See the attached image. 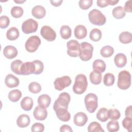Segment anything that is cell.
Here are the masks:
<instances>
[{
  "mask_svg": "<svg viewBox=\"0 0 132 132\" xmlns=\"http://www.w3.org/2000/svg\"><path fill=\"white\" fill-rule=\"evenodd\" d=\"M88 81L86 76L82 74H79L75 77L73 91L75 94H81L86 91Z\"/></svg>",
  "mask_w": 132,
  "mask_h": 132,
  "instance_id": "6da1fadb",
  "label": "cell"
},
{
  "mask_svg": "<svg viewBox=\"0 0 132 132\" xmlns=\"http://www.w3.org/2000/svg\"><path fill=\"white\" fill-rule=\"evenodd\" d=\"M88 18L90 22L93 25L102 26L105 24L106 18L101 11L94 9L91 10L88 14Z\"/></svg>",
  "mask_w": 132,
  "mask_h": 132,
  "instance_id": "7a4b0ae2",
  "label": "cell"
},
{
  "mask_svg": "<svg viewBox=\"0 0 132 132\" xmlns=\"http://www.w3.org/2000/svg\"><path fill=\"white\" fill-rule=\"evenodd\" d=\"M131 85V75L130 73L126 70L119 72L117 86L119 88L122 90H126Z\"/></svg>",
  "mask_w": 132,
  "mask_h": 132,
  "instance_id": "3957f363",
  "label": "cell"
},
{
  "mask_svg": "<svg viewBox=\"0 0 132 132\" xmlns=\"http://www.w3.org/2000/svg\"><path fill=\"white\" fill-rule=\"evenodd\" d=\"M93 47L90 43L86 42H81L80 44V53L79 57L80 59L87 61L91 59L93 55Z\"/></svg>",
  "mask_w": 132,
  "mask_h": 132,
  "instance_id": "277c9868",
  "label": "cell"
},
{
  "mask_svg": "<svg viewBox=\"0 0 132 132\" xmlns=\"http://www.w3.org/2000/svg\"><path fill=\"white\" fill-rule=\"evenodd\" d=\"M84 102L87 111L93 113L98 106V97L94 93H90L85 96Z\"/></svg>",
  "mask_w": 132,
  "mask_h": 132,
  "instance_id": "5b68a950",
  "label": "cell"
},
{
  "mask_svg": "<svg viewBox=\"0 0 132 132\" xmlns=\"http://www.w3.org/2000/svg\"><path fill=\"white\" fill-rule=\"evenodd\" d=\"M71 97L68 93L62 92L60 93L58 98L55 101L53 105L54 110L59 108L68 109Z\"/></svg>",
  "mask_w": 132,
  "mask_h": 132,
  "instance_id": "8992f818",
  "label": "cell"
},
{
  "mask_svg": "<svg viewBox=\"0 0 132 132\" xmlns=\"http://www.w3.org/2000/svg\"><path fill=\"white\" fill-rule=\"evenodd\" d=\"M40 44L41 40L38 36H30L25 42V49L28 52L34 53L37 50Z\"/></svg>",
  "mask_w": 132,
  "mask_h": 132,
  "instance_id": "52a82bcc",
  "label": "cell"
},
{
  "mask_svg": "<svg viewBox=\"0 0 132 132\" xmlns=\"http://www.w3.org/2000/svg\"><path fill=\"white\" fill-rule=\"evenodd\" d=\"M38 28V22L32 19H29L24 21L22 25V30L26 34L35 32Z\"/></svg>",
  "mask_w": 132,
  "mask_h": 132,
  "instance_id": "ba28073f",
  "label": "cell"
},
{
  "mask_svg": "<svg viewBox=\"0 0 132 132\" xmlns=\"http://www.w3.org/2000/svg\"><path fill=\"white\" fill-rule=\"evenodd\" d=\"M67 54L72 57L79 56L80 53V44L76 40H71L67 43Z\"/></svg>",
  "mask_w": 132,
  "mask_h": 132,
  "instance_id": "9c48e42d",
  "label": "cell"
},
{
  "mask_svg": "<svg viewBox=\"0 0 132 132\" xmlns=\"http://www.w3.org/2000/svg\"><path fill=\"white\" fill-rule=\"evenodd\" d=\"M72 82V80L69 76H63L57 78L54 82V87L58 91H61L65 88L69 87Z\"/></svg>",
  "mask_w": 132,
  "mask_h": 132,
  "instance_id": "30bf717a",
  "label": "cell"
},
{
  "mask_svg": "<svg viewBox=\"0 0 132 132\" xmlns=\"http://www.w3.org/2000/svg\"><path fill=\"white\" fill-rule=\"evenodd\" d=\"M40 34L42 37L48 41L52 42L55 40L56 33L55 31L49 26H43L40 30Z\"/></svg>",
  "mask_w": 132,
  "mask_h": 132,
  "instance_id": "8fae6325",
  "label": "cell"
},
{
  "mask_svg": "<svg viewBox=\"0 0 132 132\" xmlns=\"http://www.w3.org/2000/svg\"><path fill=\"white\" fill-rule=\"evenodd\" d=\"M34 117L37 120L43 121L47 117V111L45 108L40 106H36L33 112Z\"/></svg>",
  "mask_w": 132,
  "mask_h": 132,
  "instance_id": "7c38bea8",
  "label": "cell"
},
{
  "mask_svg": "<svg viewBox=\"0 0 132 132\" xmlns=\"http://www.w3.org/2000/svg\"><path fill=\"white\" fill-rule=\"evenodd\" d=\"M88 119V117L85 113L82 112H79L75 114L73 122L75 125L76 126H83L87 122Z\"/></svg>",
  "mask_w": 132,
  "mask_h": 132,
  "instance_id": "4fadbf2b",
  "label": "cell"
},
{
  "mask_svg": "<svg viewBox=\"0 0 132 132\" xmlns=\"http://www.w3.org/2000/svg\"><path fill=\"white\" fill-rule=\"evenodd\" d=\"M35 71V67L33 61H29L23 63L21 70V75H28L31 74H34Z\"/></svg>",
  "mask_w": 132,
  "mask_h": 132,
  "instance_id": "5bb4252c",
  "label": "cell"
},
{
  "mask_svg": "<svg viewBox=\"0 0 132 132\" xmlns=\"http://www.w3.org/2000/svg\"><path fill=\"white\" fill-rule=\"evenodd\" d=\"M54 111L56 112L57 118L62 121L68 122L71 119V115L68 111V109L59 108L55 109Z\"/></svg>",
  "mask_w": 132,
  "mask_h": 132,
  "instance_id": "9a60e30c",
  "label": "cell"
},
{
  "mask_svg": "<svg viewBox=\"0 0 132 132\" xmlns=\"http://www.w3.org/2000/svg\"><path fill=\"white\" fill-rule=\"evenodd\" d=\"M5 84L8 88H12L19 86L20 80L18 77H15L13 74H9L5 77Z\"/></svg>",
  "mask_w": 132,
  "mask_h": 132,
  "instance_id": "2e32d148",
  "label": "cell"
},
{
  "mask_svg": "<svg viewBox=\"0 0 132 132\" xmlns=\"http://www.w3.org/2000/svg\"><path fill=\"white\" fill-rule=\"evenodd\" d=\"M18 50L13 46L7 45L3 50V54L4 56L9 59L15 58L18 55Z\"/></svg>",
  "mask_w": 132,
  "mask_h": 132,
  "instance_id": "e0dca14e",
  "label": "cell"
},
{
  "mask_svg": "<svg viewBox=\"0 0 132 132\" xmlns=\"http://www.w3.org/2000/svg\"><path fill=\"white\" fill-rule=\"evenodd\" d=\"M31 14L35 18L41 19L43 18L46 14V10L44 7L41 5H37L31 10Z\"/></svg>",
  "mask_w": 132,
  "mask_h": 132,
  "instance_id": "ac0fdd59",
  "label": "cell"
},
{
  "mask_svg": "<svg viewBox=\"0 0 132 132\" xmlns=\"http://www.w3.org/2000/svg\"><path fill=\"white\" fill-rule=\"evenodd\" d=\"M74 36L78 39L85 38L87 35V30L86 27L82 25L76 26L74 30Z\"/></svg>",
  "mask_w": 132,
  "mask_h": 132,
  "instance_id": "d6986e66",
  "label": "cell"
},
{
  "mask_svg": "<svg viewBox=\"0 0 132 132\" xmlns=\"http://www.w3.org/2000/svg\"><path fill=\"white\" fill-rule=\"evenodd\" d=\"M114 62L118 68H123L127 63L126 56L123 53H118L114 56Z\"/></svg>",
  "mask_w": 132,
  "mask_h": 132,
  "instance_id": "ffe728a7",
  "label": "cell"
},
{
  "mask_svg": "<svg viewBox=\"0 0 132 132\" xmlns=\"http://www.w3.org/2000/svg\"><path fill=\"white\" fill-rule=\"evenodd\" d=\"M30 122L29 117L26 114H22L18 117L16 120L17 125L21 128L27 127Z\"/></svg>",
  "mask_w": 132,
  "mask_h": 132,
  "instance_id": "44dd1931",
  "label": "cell"
},
{
  "mask_svg": "<svg viewBox=\"0 0 132 132\" xmlns=\"http://www.w3.org/2000/svg\"><path fill=\"white\" fill-rule=\"evenodd\" d=\"M92 68L93 71L102 73L105 71L106 65L105 62L103 60L96 59L93 62Z\"/></svg>",
  "mask_w": 132,
  "mask_h": 132,
  "instance_id": "7402d4cb",
  "label": "cell"
},
{
  "mask_svg": "<svg viewBox=\"0 0 132 132\" xmlns=\"http://www.w3.org/2000/svg\"><path fill=\"white\" fill-rule=\"evenodd\" d=\"M37 102L39 106L47 108L51 104V98L48 95L43 94L39 96Z\"/></svg>",
  "mask_w": 132,
  "mask_h": 132,
  "instance_id": "603a6c76",
  "label": "cell"
},
{
  "mask_svg": "<svg viewBox=\"0 0 132 132\" xmlns=\"http://www.w3.org/2000/svg\"><path fill=\"white\" fill-rule=\"evenodd\" d=\"M21 107L25 111L30 110L34 105V102L31 97L29 96L24 97L21 102Z\"/></svg>",
  "mask_w": 132,
  "mask_h": 132,
  "instance_id": "cb8c5ba5",
  "label": "cell"
},
{
  "mask_svg": "<svg viewBox=\"0 0 132 132\" xmlns=\"http://www.w3.org/2000/svg\"><path fill=\"white\" fill-rule=\"evenodd\" d=\"M19 31L15 27L10 28L6 32L7 38L10 41L15 40L19 37Z\"/></svg>",
  "mask_w": 132,
  "mask_h": 132,
  "instance_id": "d4e9b609",
  "label": "cell"
},
{
  "mask_svg": "<svg viewBox=\"0 0 132 132\" xmlns=\"http://www.w3.org/2000/svg\"><path fill=\"white\" fill-rule=\"evenodd\" d=\"M112 14L114 18L117 19H121L125 16L126 12L122 6H119L113 9Z\"/></svg>",
  "mask_w": 132,
  "mask_h": 132,
  "instance_id": "484cf974",
  "label": "cell"
},
{
  "mask_svg": "<svg viewBox=\"0 0 132 132\" xmlns=\"http://www.w3.org/2000/svg\"><path fill=\"white\" fill-rule=\"evenodd\" d=\"M89 78L91 82L94 85H98L102 81V75L101 73L93 71H92L89 75Z\"/></svg>",
  "mask_w": 132,
  "mask_h": 132,
  "instance_id": "4316f807",
  "label": "cell"
},
{
  "mask_svg": "<svg viewBox=\"0 0 132 132\" xmlns=\"http://www.w3.org/2000/svg\"><path fill=\"white\" fill-rule=\"evenodd\" d=\"M22 96V92L18 89H14L8 93V98L12 102H16L20 100Z\"/></svg>",
  "mask_w": 132,
  "mask_h": 132,
  "instance_id": "83f0119b",
  "label": "cell"
},
{
  "mask_svg": "<svg viewBox=\"0 0 132 132\" xmlns=\"http://www.w3.org/2000/svg\"><path fill=\"white\" fill-rule=\"evenodd\" d=\"M23 63L22 61L19 59H16L12 61L10 65L12 71L17 75H21V70Z\"/></svg>",
  "mask_w": 132,
  "mask_h": 132,
  "instance_id": "f1b7e54d",
  "label": "cell"
},
{
  "mask_svg": "<svg viewBox=\"0 0 132 132\" xmlns=\"http://www.w3.org/2000/svg\"><path fill=\"white\" fill-rule=\"evenodd\" d=\"M119 41L123 44H128L132 41L131 34L128 31L122 32L119 36Z\"/></svg>",
  "mask_w": 132,
  "mask_h": 132,
  "instance_id": "f546056e",
  "label": "cell"
},
{
  "mask_svg": "<svg viewBox=\"0 0 132 132\" xmlns=\"http://www.w3.org/2000/svg\"><path fill=\"white\" fill-rule=\"evenodd\" d=\"M96 118L102 122H105L108 120V110L106 108H100L96 113Z\"/></svg>",
  "mask_w": 132,
  "mask_h": 132,
  "instance_id": "4dcf8cb0",
  "label": "cell"
},
{
  "mask_svg": "<svg viewBox=\"0 0 132 132\" xmlns=\"http://www.w3.org/2000/svg\"><path fill=\"white\" fill-rule=\"evenodd\" d=\"M60 34L62 39L67 40L71 37L72 34V30L71 28L69 26L63 25L60 28Z\"/></svg>",
  "mask_w": 132,
  "mask_h": 132,
  "instance_id": "1f68e13d",
  "label": "cell"
},
{
  "mask_svg": "<svg viewBox=\"0 0 132 132\" xmlns=\"http://www.w3.org/2000/svg\"><path fill=\"white\" fill-rule=\"evenodd\" d=\"M114 53L113 48L110 45H105L103 46L100 51L101 56L104 58H108L111 56Z\"/></svg>",
  "mask_w": 132,
  "mask_h": 132,
  "instance_id": "d6a6232c",
  "label": "cell"
},
{
  "mask_svg": "<svg viewBox=\"0 0 132 132\" xmlns=\"http://www.w3.org/2000/svg\"><path fill=\"white\" fill-rule=\"evenodd\" d=\"M102 31L98 28H93L90 32V39L94 42L100 41L102 38Z\"/></svg>",
  "mask_w": 132,
  "mask_h": 132,
  "instance_id": "836d02e7",
  "label": "cell"
},
{
  "mask_svg": "<svg viewBox=\"0 0 132 132\" xmlns=\"http://www.w3.org/2000/svg\"><path fill=\"white\" fill-rule=\"evenodd\" d=\"M88 131L89 132H104L100 124L96 121L90 123L88 126Z\"/></svg>",
  "mask_w": 132,
  "mask_h": 132,
  "instance_id": "e575fe53",
  "label": "cell"
},
{
  "mask_svg": "<svg viewBox=\"0 0 132 132\" xmlns=\"http://www.w3.org/2000/svg\"><path fill=\"white\" fill-rule=\"evenodd\" d=\"M115 77L113 74L107 73L105 74L103 77L104 84L106 86H111L114 84Z\"/></svg>",
  "mask_w": 132,
  "mask_h": 132,
  "instance_id": "d590c367",
  "label": "cell"
},
{
  "mask_svg": "<svg viewBox=\"0 0 132 132\" xmlns=\"http://www.w3.org/2000/svg\"><path fill=\"white\" fill-rule=\"evenodd\" d=\"M11 15L14 18H21L24 13V10L23 8L19 6H14L13 7L10 11Z\"/></svg>",
  "mask_w": 132,
  "mask_h": 132,
  "instance_id": "8d00e7d4",
  "label": "cell"
},
{
  "mask_svg": "<svg viewBox=\"0 0 132 132\" xmlns=\"http://www.w3.org/2000/svg\"><path fill=\"white\" fill-rule=\"evenodd\" d=\"M41 89L42 88L40 84L36 81L30 82L28 86L29 91L34 94L39 93L41 91Z\"/></svg>",
  "mask_w": 132,
  "mask_h": 132,
  "instance_id": "74e56055",
  "label": "cell"
},
{
  "mask_svg": "<svg viewBox=\"0 0 132 132\" xmlns=\"http://www.w3.org/2000/svg\"><path fill=\"white\" fill-rule=\"evenodd\" d=\"M106 127L109 132L118 131L119 130V122L117 120L110 121L107 124Z\"/></svg>",
  "mask_w": 132,
  "mask_h": 132,
  "instance_id": "f35d334b",
  "label": "cell"
},
{
  "mask_svg": "<svg viewBox=\"0 0 132 132\" xmlns=\"http://www.w3.org/2000/svg\"><path fill=\"white\" fill-rule=\"evenodd\" d=\"M108 116L112 120H117L120 119L121 113L117 109H110L108 110Z\"/></svg>",
  "mask_w": 132,
  "mask_h": 132,
  "instance_id": "ab89813d",
  "label": "cell"
},
{
  "mask_svg": "<svg viewBox=\"0 0 132 132\" xmlns=\"http://www.w3.org/2000/svg\"><path fill=\"white\" fill-rule=\"evenodd\" d=\"M35 67V71L34 74L38 75L42 73L44 70V65L42 61L39 60H35L33 61Z\"/></svg>",
  "mask_w": 132,
  "mask_h": 132,
  "instance_id": "60d3db41",
  "label": "cell"
},
{
  "mask_svg": "<svg viewBox=\"0 0 132 132\" xmlns=\"http://www.w3.org/2000/svg\"><path fill=\"white\" fill-rule=\"evenodd\" d=\"M122 125L125 129L131 131L132 130V118L126 117L122 121Z\"/></svg>",
  "mask_w": 132,
  "mask_h": 132,
  "instance_id": "b9f144b4",
  "label": "cell"
},
{
  "mask_svg": "<svg viewBox=\"0 0 132 132\" xmlns=\"http://www.w3.org/2000/svg\"><path fill=\"white\" fill-rule=\"evenodd\" d=\"M92 0H80L78 2L79 7L83 10L88 9L92 5Z\"/></svg>",
  "mask_w": 132,
  "mask_h": 132,
  "instance_id": "7bdbcfd3",
  "label": "cell"
},
{
  "mask_svg": "<svg viewBox=\"0 0 132 132\" xmlns=\"http://www.w3.org/2000/svg\"><path fill=\"white\" fill-rule=\"evenodd\" d=\"M10 23L9 18L6 15H2L0 17V27L1 28H7Z\"/></svg>",
  "mask_w": 132,
  "mask_h": 132,
  "instance_id": "ee69618b",
  "label": "cell"
},
{
  "mask_svg": "<svg viewBox=\"0 0 132 132\" xmlns=\"http://www.w3.org/2000/svg\"><path fill=\"white\" fill-rule=\"evenodd\" d=\"M44 128L45 127L43 124L40 123H35L32 125L31 127V130L32 132H34V131L42 132L44 130Z\"/></svg>",
  "mask_w": 132,
  "mask_h": 132,
  "instance_id": "f6af8a7d",
  "label": "cell"
},
{
  "mask_svg": "<svg viewBox=\"0 0 132 132\" xmlns=\"http://www.w3.org/2000/svg\"><path fill=\"white\" fill-rule=\"evenodd\" d=\"M97 5L101 8H104L109 5V0H97Z\"/></svg>",
  "mask_w": 132,
  "mask_h": 132,
  "instance_id": "bcb514c9",
  "label": "cell"
},
{
  "mask_svg": "<svg viewBox=\"0 0 132 132\" xmlns=\"http://www.w3.org/2000/svg\"><path fill=\"white\" fill-rule=\"evenodd\" d=\"M131 2L132 1L131 0L126 1L124 9L125 12H128L131 13L132 12V8H131Z\"/></svg>",
  "mask_w": 132,
  "mask_h": 132,
  "instance_id": "7dc6e473",
  "label": "cell"
},
{
  "mask_svg": "<svg viewBox=\"0 0 132 132\" xmlns=\"http://www.w3.org/2000/svg\"><path fill=\"white\" fill-rule=\"evenodd\" d=\"M60 132H63V131L72 132L73 130L70 126L68 125H63L60 128Z\"/></svg>",
  "mask_w": 132,
  "mask_h": 132,
  "instance_id": "c3c4849f",
  "label": "cell"
},
{
  "mask_svg": "<svg viewBox=\"0 0 132 132\" xmlns=\"http://www.w3.org/2000/svg\"><path fill=\"white\" fill-rule=\"evenodd\" d=\"M125 114L126 117L132 118V106L130 105L126 108Z\"/></svg>",
  "mask_w": 132,
  "mask_h": 132,
  "instance_id": "681fc988",
  "label": "cell"
},
{
  "mask_svg": "<svg viewBox=\"0 0 132 132\" xmlns=\"http://www.w3.org/2000/svg\"><path fill=\"white\" fill-rule=\"evenodd\" d=\"M63 1L62 0H58V1H51L50 3L51 4L55 6V7H58L61 5V4L62 3Z\"/></svg>",
  "mask_w": 132,
  "mask_h": 132,
  "instance_id": "f907efd6",
  "label": "cell"
},
{
  "mask_svg": "<svg viewBox=\"0 0 132 132\" xmlns=\"http://www.w3.org/2000/svg\"><path fill=\"white\" fill-rule=\"evenodd\" d=\"M119 2L118 0H109V5H116Z\"/></svg>",
  "mask_w": 132,
  "mask_h": 132,
  "instance_id": "816d5d0a",
  "label": "cell"
},
{
  "mask_svg": "<svg viewBox=\"0 0 132 132\" xmlns=\"http://www.w3.org/2000/svg\"><path fill=\"white\" fill-rule=\"evenodd\" d=\"M14 2L16 3H18V4H21V3H23L25 2H26L25 0H23V1H20V0H14Z\"/></svg>",
  "mask_w": 132,
  "mask_h": 132,
  "instance_id": "f5cc1de1",
  "label": "cell"
}]
</instances>
